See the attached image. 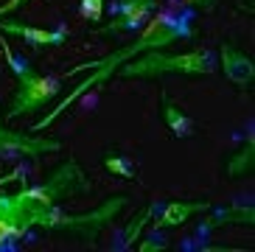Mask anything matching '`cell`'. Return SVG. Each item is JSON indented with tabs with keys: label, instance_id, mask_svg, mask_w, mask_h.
<instances>
[{
	"label": "cell",
	"instance_id": "14",
	"mask_svg": "<svg viewBox=\"0 0 255 252\" xmlns=\"http://www.w3.org/2000/svg\"><path fill=\"white\" fill-rule=\"evenodd\" d=\"M253 163H255V121L250 118L247 121V146H244V151H239V154L227 163V174H230V177H239V174L253 168Z\"/></svg>",
	"mask_w": 255,
	"mask_h": 252
},
{
	"label": "cell",
	"instance_id": "17",
	"mask_svg": "<svg viewBox=\"0 0 255 252\" xmlns=\"http://www.w3.org/2000/svg\"><path fill=\"white\" fill-rule=\"evenodd\" d=\"M104 168L110 171V174L124 177V179H135V163H132L127 154H110L104 160Z\"/></svg>",
	"mask_w": 255,
	"mask_h": 252
},
{
	"label": "cell",
	"instance_id": "10",
	"mask_svg": "<svg viewBox=\"0 0 255 252\" xmlns=\"http://www.w3.org/2000/svg\"><path fill=\"white\" fill-rule=\"evenodd\" d=\"M219 65H222V73L230 84L236 87H250V82L255 79V62L250 59L247 53L236 51L230 45H222V53H219Z\"/></svg>",
	"mask_w": 255,
	"mask_h": 252
},
{
	"label": "cell",
	"instance_id": "4",
	"mask_svg": "<svg viewBox=\"0 0 255 252\" xmlns=\"http://www.w3.org/2000/svg\"><path fill=\"white\" fill-rule=\"evenodd\" d=\"M82 191H90L87 174L79 168L76 160H65V165H59L45 182L23 188V191H17V196L31 202V205H56L59 199H68V196L82 193Z\"/></svg>",
	"mask_w": 255,
	"mask_h": 252
},
{
	"label": "cell",
	"instance_id": "16",
	"mask_svg": "<svg viewBox=\"0 0 255 252\" xmlns=\"http://www.w3.org/2000/svg\"><path fill=\"white\" fill-rule=\"evenodd\" d=\"M0 51H3V56H6V65L11 67V73H14L17 79H20V76H25L28 70H34L28 59H23V56H17V53L11 51V45H8L6 37H0Z\"/></svg>",
	"mask_w": 255,
	"mask_h": 252
},
{
	"label": "cell",
	"instance_id": "19",
	"mask_svg": "<svg viewBox=\"0 0 255 252\" xmlns=\"http://www.w3.org/2000/svg\"><path fill=\"white\" fill-rule=\"evenodd\" d=\"M165 238L160 236V230H154V227H149V233H146V238H143L140 244V252H154V250H165Z\"/></svg>",
	"mask_w": 255,
	"mask_h": 252
},
{
	"label": "cell",
	"instance_id": "21",
	"mask_svg": "<svg viewBox=\"0 0 255 252\" xmlns=\"http://www.w3.org/2000/svg\"><path fill=\"white\" fill-rule=\"evenodd\" d=\"M28 0H6L3 6H0V20H3V14H11V11H17L20 6H25Z\"/></svg>",
	"mask_w": 255,
	"mask_h": 252
},
{
	"label": "cell",
	"instance_id": "18",
	"mask_svg": "<svg viewBox=\"0 0 255 252\" xmlns=\"http://www.w3.org/2000/svg\"><path fill=\"white\" fill-rule=\"evenodd\" d=\"M79 14L87 22H98L104 17V0H82L79 3Z\"/></svg>",
	"mask_w": 255,
	"mask_h": 252
},
{
	"label": "cell",
	"instance_id": "15",
	"mask_svg": "<svg viewBox=\"0 0 255 252\" xmlns=\"http://www.w3.org/2000/svg\"><path fill=\"white\" fill-rule=\"evenodd\" d=\"M154 210H157V202H151V205H146V208H143V213L135 219V224H129L127 230H124V233L118 236V241L113 244V250H115V252L129 250V247H132V241H137L140 230L146 227V224H149V219H151V216H154Z\"/></svg>",
	"mask_w": 255,
	"mask_h": 252
},
{
	"label": "cell",
	"instance_id": "2",
	"mask_svg": "<svg viewBox=\"0 0 255 252\" xmlns=\"http://www.w3.org/2000/svg\"><path fill=\"white\" fill-rule=\"evenodd\" d=\"M219 67V53L202 48V51H188V53H163L160 48L146 53H137L135 59L124 62L118 73L124 79H149V76L163 73H185V76H210Z\"/></svg>",
	"mask_w": 255,
	"mask_h": 252
},
{
	"label": "cell",
	"instance_id": "6",
	"mask_svg": "<svg viewBox=\"0 0 255 252\" xmlns=\"http://www.w3.org/2000/svg\"><path fill=\"white\" fill-rule=\"evenodd\" d=\"M62 143L53 137H34L25 132H14L3 126V112H0V163H20L23 157H42L51 151H59Z\"/></svg>",
	"mask_w": 255,
	"mask_h": 252
},
{
	"label": "cell",
	"instance_id": "11",
	"mask_svg": "<svg viewBox=\"0 0 255 252\" xmlns=\"http://www.w3.org/2000/svg\"><path fill=\"white\" fill-rule=\"evenodd\" d=\"M208 219H202V224L196 227V233H210L216 230V227H222V224H255V210L253 205H225V208H213L210 205L208 210Z\"/></svg>",
	"mask_w": 255,
	"mask_h": 252
},
{
	"label": "cell",
	"instance_id": "7",
	"mask_svg": "<svg viewBox=\"0 0 255 252\" xmlns=\"http://www.w3.org/2000/svg\"><path fill=\"white\" fill-rule=\"evenodd\" d=\"M0 31L3 34H11V37H20L25 45L31 48H59V45L68 42V25H59L53 31H45V28H34V25H25V22H17V20H0Z\"/></svg>",
	"mask_w": 255,
	"mask_h": 252
},
{
	"label": "cell",
	"instance_id": "1",
	"mask_svg": "<svg viewBox=\"0 0 255 252\" xmlns=\"http://www.w3.org/2000/svg\"><path fill=\"white\" fill-rule=\"evenodd\" d=\"M191 34H194V31H191V14H180V11H174V8H160L154 17H149V20H146V28L140 31V37H137L132 45L118 48V51L107 53V56H101V59H96V62H84V65L70 67L68 73H65V79H73V76L84 73V70H93V76H90V79H84L82 84H76V87L70 90V96L62 98L59 104L53 107V110L48 112L42 121H37L31 129H34V132L48 129V126L59 118L62 112L73 107V101H79L87 90L101 87L107 79H113V76L118 73V67L124 65V62L135 59L137 53L154 51V48H165V45L177 42V39H191Z\"/></svg>",
	"mask_w": 255,
	"mask_h": 252
},
{
	"label": "cell",
	"instance_id": "9",
	"mask_svg": "<svg viewBox=\"0 0 255 252\" xmlns=\"http://www.w3.org/2000/svg\"><path fill=\"white\" fill-rule=\"evenodd\" d=\"M157 11V0H121L118 17L110 20V25L101 28V34H118V31H137L143 22Z\"/></svg>",
	"mask_w": 255,
	"mask_h": 252
},
{
	"label": "cell",
	"instance_id": "8",
	"mask_svg": "<svg viewBox=\"0 0 255 252\" xmlns=\"http://www.w3.org/2000/svg\"><path fill=\"white\" fill-rule=\"evenodd\" d=\"M25 210L28 202L20 199L17 193H3L0 191V247L6 241H17L25 230Z\"/></svg>",
	"mask_w": 255,
	"mask_h": 252
},
{
	"label": "cell",
	"instance_id": "3",
	"mask_svg": "<svg viewBox=\"0 0 255 252\" xmlns=\"http://www.w3.org/2000/svg\"><path fill=\"white\" fill-rule=\"evenodd\" d=\"M127 202H129L127 196H113L110 202L98 205L93 213H82V216L65 213L59 205H31L28 202L25 230H31V227H48V230H73V233H82L87 238H96L98 230L113 222Z\"/></svg>",
	"mask_w": 255,
	"mask_h": 252
},
{
	"label": "cell",
	"instance_id": "12",
	"mask_svg": "<svg viewBox=\"0 0 255 252\" xmlns=\"http://www.w3.org/2000/svg\"><path fill=\"white\" fill-rule=\"evenodd\" d=\"M160 208V205H157ZM210 208V202H168L160 208V216L151 222L154 230H168V227H180L191 216H199Z\"/></svg>",
	"mask_w": 255,
	"mask_h": 252
},
{
	"label": "cell",
	"instance_id": "20",
	"mask_svg": "<svg viewBox=\"0 0 255 252\" xmlns=\"http://www.w3.org/2000/svg\"><path fill=\"white\" fill-rule=\"evenodd\" d=\"M168 3H177V6H196V8H202V11H210V8L216 6V0H168Z\"/></svg>",
	"mask_w": 255,
	"mask_h": 252
},
{
	"label": "cell",
	"instance_id": "5",
	"mask_svg": "<svg viewBox=\"0 0 255 252\" xmlns=\"http://www.w3.org/2000/svg\"><path fill=\"white\" fill-rule=\"evenodd\" d=\"M62 90V76L56 73H37V70H28L25 76L17 79V93L11 98V110H8V118L14 121L20 115H28V112H39L42 107H48L56 98V93Z\"/></svg>",
	"mask_w": 255,
	"mask_h": 252
},
{
	"label": "cell",
	"instance_id": "13",
	"mask_svg": "<svg viewBox=\"0 0 255 252\" xmlns=\"http://www.w3.org/2000/svg\"><path fill=\"white\" fill-rule=\"evenodd\" d=\"M160 101H163V121H165V126L171 129V134L174 137H194L196 134V124H194V118H188L185 112L180 110V104L174 101L168 93H160Z\"/></svg>",
	"mask_w": 255,
	"mask_h": 252
}]
</instances>
